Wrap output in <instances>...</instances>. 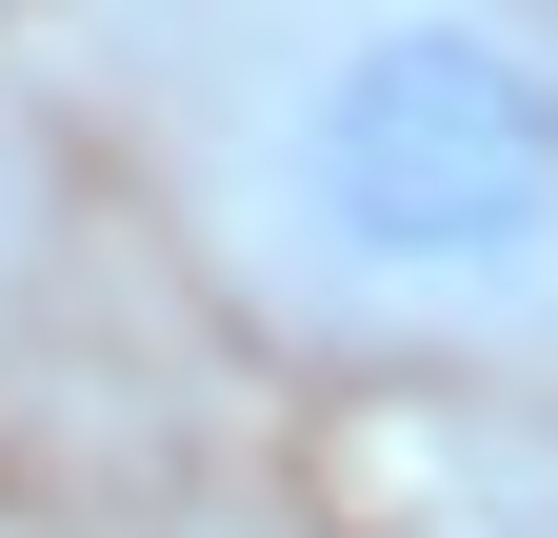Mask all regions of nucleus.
<instances>
[{"instance_id":"f257e3e1","label":"nucleus","mask_w":558,"mask_h":538,"mask_svg":"<svg viewBox=\"0 0 558 538\" xmlns=\"http://www.w3.org/2000/svg\"><path fill=\"white\" fill-rule=\"evenodd\" d=\"M140 140L319 359H558V0H160Z\"/></svg>"}]
</instances>
